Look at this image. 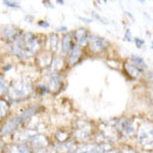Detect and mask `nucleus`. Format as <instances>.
Masks as SVG:
<instances>
[{
    "mask_svg": "<svg viewBox=\"0 0 153 153\" xmlns=\"http://www.w3.org/2000/svg\"><path fill=\"white\" fill-rule=\"evenodd\" d=\"M33 91V85L29 79H21L13 81L7 92L11 100L19 101L29 97Z\"/></svg>",
    "mask_w": 153,
    "mask_h": 153,
    "instance_id": "1",
    "label": "nucleus"
},
{
    "mask_svg": "<svg viewBox=\"0 0 153 153\" xmlns=\"http://www.w3.org/2000/svg\"><path fill=\"white\" fill-rule=\"evenodd\" d=\"M73 136L79 142H86L92 136V125L86 120H76L75 123Z\"/></svg>",
    "mask_w": 153,
    "mask_h": 153,
    "instance_id": "2",
    "label": "nucleus"
},
{
    "mask_svg": "<svg viewBox=\"0 0 153 153\" xmlns=\"http://www.w3.org/2000/svg\"><path fill=\"white\" fill-rule=\"evenodd\" d=\"M138 142L145 148L152 147V126L148 123L143 124L138 131Z\"/></svg>",
    "mask_w": 153,
    "mask_h": 153,
    "instance_id": "3",
    "label": "nucleus"
},
{
    "mask_svg": "<svg viewBox=\"0 0 153 153\" xmlns=\"http://www.w3.org/2000/svg\"><path fill=\"white\" fill-rule=\"evenodd\" d=\"M88 43L90 50L94 53H99L102 50H104L107 46L108 42L104 38H101L96 35H90L88 36Z\"/></svg>",
    "mask_w": 153,
    "mask_h": 153,
    "instance_id": "4",
    "label": "nucleus"
},
{
    "mask_svg": "<svg viewBox=\"0 0 153 153\" xmlns=\"http://www.w3.org/2000/svg\"><path fill=\"white\" fill-rule=\"evenodd\" d=\"M115 128L120 133L125 136H132L135 132V126L133 120H128L126 117L120 118L115 123Z\"/></svg>",
    "mask_w": 153,
    "mask_h": 153,
    "instance_id": "5",
    "label": "nucleus"
},
{
    "mask_svg": "<svg viewBox=\"0 0 153 153\" xmlns=\"http://www.w3.org/2000/svg\"><path fill=\"white\" fill-rule=\"evenodd\" d=\"M29 144L32 148L36 150L45 149L49 146V140L46 136L41 134H36L31 136L29 140Z\"/></svg>",
    "mask_w": 153,
    "mask_h": 153,
    "instance_id": "6",
    "label": "nucleus"
},
{
    "mask_svg": "<svg viewBox=\"0 0 153 153\" xmlns=\"http://www.w3.org/2000/svg\"><path fill=\"white\" fill-rule=\"evenodd\" d=\"M22 120L19 115H16V117H11L10 120H8L6 123H4V125L1 127V130H0V133L2 135H7V134H10L13 131L16 130V128L19 127V125L21 124Z\"/></svg>",
    "mask_w": 153,
    "mask_h": 153,
    "instance_id": "7",
    "label": "nucleus"
},
{
    "mask_svg": "<svg viewBox=\"0 0 153 153\" xmlns=\"http://www.w3.org/2000/svg\"><path fill=\"white\" fill-rule=\"evenodd\" d=\"M0 34L2 37L9 41H13V39L19 35L18 30L13 26H3L0 28Z\"/></svg>",
    "mask_w": 153,
    "mask_h": 153,
    "instance_id": "8",
    "label": "nucleus"
},
{
    "mask_svg": "<svg viewBox=\"0 0 153 153\" xmlns=\"http://www.w3.org/2000/svg\"><path fill=\"white\" fill-rule=\"evenodd\" d=\"M81 54H82V50L79 45H73V47L71 48V50L68 51V63L71 65H75L76 61L79 60V58L81 57Z\"/></svg>",
    "mask_w": 153,
    "mask_h": 153,
    "instance_id": "9",
    "label": "nucleus"
},
{
    "mask_svg": "<svg viewBox=\"0 0 153 153\" xmlns=\"http://www.w3.org/2000/svg\"><path fill=\"white\" fill-rule=\"evenodd\" d=\"M75 41L76 45L84 46L88 41V33L86 29H79L75 32Z\"/></svg>",
    "mask_w": 153,
    "mask_h": 153,
    "instance_id": "10",
    "label": "nucleus"
},
{
    "mask_svg": "<svg viewBox=\"0 0 153 153\" xmlns=\"http://www.w3.org/2000/svg\"><path fill=\"white\" fill-rule=\"evenodd\" d=\"M61 87V80L60 78L56 75V74H53V75L50 76L49 78V83H48V88L51 92H57L59 91V89Z\"/></svg>",
    "mask_w": 153,
    "mask_h": 153,
    "instance_id": "11",
    "label": "nucleus"
},
{
    "mask_svg": "<svg viewBox=\"0 0 153 153\" xmlns=\"http://www.w3.org/2000/svg\"><path fill=\"white\" fill-rule=\"evenodd\" d=\"M56 150L59 153H74L76 150V147L73 142L66 141V142L59 143L57 146H56Z\"/></svg>",
    "mask_w": 153,
    "mask_h": 153,
    "instance_id": "12",
    "label": "nucleus"
},
{
    "mask_svg": "<svg viewBox=\"0 0 153 153\" xmlns=\"http://www.w3.org/2000/svg\"><path fill=\"white\" fill-rule=\"evenodd\" d=\"M6 153H32V152L29 146L22 144V143H19V144H14L9 146L7 148Z\"/></svg>",
    "mask_w": 153,
    "mask_h": 153,
    "instance_id": "13",
    "label": "nucleus"
},
{
    "mask_svg": "<svg viewBox=\"0 0 153 153\" xmlns=\"http://www.w3.org/2000/svg\"><path fill=\"white\" fill-rule=\"evenodd\" d=\"M125 71H126V73L133 79L138 78V76H140V74H141V70H140V68H138L136 65L130 62L125 63Z\"/></svg>",
    "mask_w": 153,
    "mask_h": 153,
    "instance_id": "14",
    "label": "nucleus"
},
{
    "mask_svg": "<svg viewBox=\"0 0 153 153\" xmlns=\"http://www.w3.org/2000/svg\"><path fill=\"white\" fill-rule=\"evenodd\" d=\"M74 153H98V145L85 144L78 147Z\"/></svg>",
    "mask_w": 153,
    "mask_h": 153,
    "instance_id": "15",
    "label": "nucleus"
},
{
    "mask_svg": "<svg viewBox=\"0 0 153 153\" xmlns=\"http://www.w3.org/2000/svg\"><path fill=\"white\" fill-rule=\"evenodd\" d=\"M37 62L41 68H47V66L51 65L52 62V57L49 55V53H42L37 58Z\"/></svg>",
    "mask_w": 153,
    "mask_h": 153,
    "instance_id": "16",
    "label": "nucleus"
},
{
    "mask_svg": "<svg viewBox=\"0 0 153 153\" xmlns=\"http://www.w3.org/2000/svg\"><path fill=\"white\" fill-rule=\"evenodd\" d=\"M73 47V44H71V34H66L65 37L62 38V44H61V49H62V52L66 54L68 53V51L71 50V48Z\"/></svg>",
    "mask_w": 153,
    "mask_h": 153,
    "instance_id": "17",
    "label": "nucleus"
},
{
    "mask_svg": "<svg viewBox=\"0 0 153 153\" xmlns=\"http://www.w3.org/2000/svg\"><path fill=\"white\" fill-rule=\"evenodd\" d=\"M48 47L51 52H55L58 47V36L56 34H50L48 38Z\"/></svg>",
    "mask_w": 153,
    "mask_h": 153,
    "instance_id": "18",
    "label": "nucleus"
},
{
    "mask_svg": "<svg viewBox=\"0 0 153 153\" xmlns=\"http://www.w3.org/2000/svg\"><path fill=\"white\" fill-rule=\"evenodd\" d=\"M38 109H39L38 106H33V107H29L28 109L24 110V111L22 112L21 114H19V117H21L22 122H24V120H26L27 118L31 117L32 115L35 114V113L38 111Z\"/></svg>",
    "mask_w": 153,
    "mask_h": 153,
    "instance_id": "19",
    "label": "nucleus"
},
{
    "mask_svg": "<svg viewBox=\"0 0 153 153\" xmlns=\"http://www.w3.org/2000/svg\"><path fill=\"white\" fill-rule=\"evenodd\" d=\"M9 104L6 100L0 98V120L4 118L9 112Z\"/></svg>",
    "mask_w": 153,
    "mask_h": 153,
    "instance_id": "20",
    "label": "nucleus"
},
{
    "mask_svg": "<svg viewBox=\"0 0 153 153\" xmlns=\"http://www.w3.org/2000/svg\"><path fill=\"white\" fill-rule=\"evenodd\" d=\"M131 59H132V61H133V65H136L138 68H140V70H142V68H147V65H146V63H145V61L143 60V58L140 57L137 54H133V55L131 56Z\"/></svg>",
    "mask_w": 153,
    "mask_h": 153,
    "instance_id": "21",
    "label": "nucleus"
},
{
    "mask_svg": "<svg viewBox=\"0 0 153 153\" xmlns=\"http://www.w3.org/2000/svg\"><path fill=\"white\" fill-rule=\"evenodd\" d=\"M68 136H70V134L65 131H58L57 134H56V139L58 140L59 143L66 142L68 141Z\"/></svg>",
    "mask_w": 153,
    "mask_h": 153,
    "instance_id": "22",
    "label": "nucleus"
},
{
    "mask_svg": "<svg viewBox=\"0 0 153 153\" xmlns=\"http://www.w3.org/2000/svg\"><path fill=\"white\" fill-rule=\"evenodd\" d=\"M53 68V71H58L59 68L62 66V60H61V58H54L52 59V62H51V65Z\"/></svg>",
    "mask_w": 153,
    "mask_h": 153,
    "instance_id": "23",
    "label": "nucleus"
},
{
    "mask_svg": "<svg viewBox=\"0 0 153 153\" xmlns=\"http://www.w3.org/2000/svg\"><path fill=\"white\" fill-rule=\"evenodd\" d=\"M4 5L11 7V8H19V4L16 0H3Z\"/></svg>",
    "mask_w": 153,
    "mask_h": 153,
    "instance_id": "24",
    "label": "nucleus"
},
{
    "mask_svg": "<svg viewBox=\"0 0 153 153\" xmlns=\"http://www.w3.org/2000/svg\"><path fill=\"white\" fill-rule=\"evenodd\" d=\"M8 88H7V84L5 81L3 80H0V96L4 95L7 92Z\"/></svg>",
    "mask_w": 153,
    "mask_h": 153,
    "instance_id": "25",
    "label": "nucleus"
},
{
    "mask_svg": "<svg viewBox=\"0 0 153 153\" xmlns=\"http://www.w3.org/2000/svg\"><path fill=\"white\" fill-rule=\"evenodd\" d=\"M125 39L127 41H132V35H131V31L130 29H127L125 32Z\"/></svg>",
    "mask_w": 153,
    "mask_h": 153,
    "instance_id": "26",
    "label": "nucleus"
},
{
    "mask_svg": "<svg viewBox=\"0 0 153 153\" xmlns=\"http://www.w3.org/2000/svg\"><path fill=\"white\" fill-rule=\"evenodd\" d=\"M120 153H136V152H135V150L131 147H124L122 149V152Z\"/></svg>",
    "mask_w": 153,
    "mask_h": 153,
    "instance_id": "27",
    "label": "nucleus"
},
{
    "mask_svg": "<svg viewBox=\"0 0 153 153\" xmlns=\"http://www.w3.org/2000/svg\"><path fill=\"white\" fill-rule=\"evenodd\" d=\"M135 44H136V46H137L138 48H141L142 45L144 44V41L141 40L140 38H135Z\"/></svg>",
    "mask_w": 153,
    "mask_h": 153,
    "instance_id": "28",
    "label": "nucleus"
},
{
    "mask_svg": "<svg viewBox=\"0 0 153 153\" xmlns=\"http://www.w3.org/2000/svg\"><path fill=\"white\" fill-rule=\"evenodd\" d=\"M38 25L41 27V28H44V29H47V28H49V24L47 23V22H45V21H41V22H39Z\"/></svg>",
    "mask_w": 153,
    "mask_h": 153,
    "instance_id": "29",
    "label": "nucleus"
},
{
    "mask_svg": "<svg viewBox=\"0 0 153 153\" xmlns=\"http://www.w3.org/2000/svg\"><path fill=\"white\" fill-rule=\"evenodd\" d=\"M93 16H94V18L96 19H98L99 22H102L103 24H107V21H106L105 19H103V18H101V16H97L96 13H93Z\"/></svg>",
    "mask_w": 153,
    "mask_h": 153,
    "instance_id": "30",
    "label": "nucleus"
},
{
    "mask_svg": "<svg viewBox=\"0 0 153 153\" xmlns=\"http://www.w3.org/2000/svg\"><path fill=\"white\" fill-rule=\"evenodd\" d=\"M43 4H45L46 7H53L52 3H50L49 0H43Z\"/></svg>",
    "mask_w": 153,
    "mask_h": 153,
    "instance_id": "31",
    "label": "nucleus"
},
{
    "mask_svg": "<svg viewBox=\"0 0 153 153\" xmlns=\"http://www.w3.org/2000/svg\"><path fill=\"white\" fill-rule=\"evenodd\" d=\"M56 31H58V32H65V31H68V28H66V27H59V28L56 29Z\"/></svg>",
    "mask_w": 153,
    "mask_h": 153,
    "instance_id": "32",
    "label": "nucleus"
},
{
    "mask_svg": "<svg viewBox=\"0 0 153 153\" xmlns=\"http://www.w3.org/2000/svg\"><path fill=\"white\" fill-rule=\"evenodd\" d=\"M104 153H120V152H118V151H117V150L113 149V148H111V149L107 150V151H105Z\"/></svg>",
    "mask_w": 153,
    "mask_h": 153,
    "instance_id": "33",
    "label": "nucleus"
},
{
    "mask_svg": "<svg viewBox=\"0 0 153 153\" xmlns=\"http://www.w3.org/2000/svg\"><path fill=\"white\" fill-rule=\"evenodd\" d=\"M80 19L84 22H87V23H91V22H92V19H87V18H80Z\"/></svg>",
    "mask_w": 153,
    "mask_h": 153,
    "instance_id": "34",
    "label": "nucleus"
},
{
    "mask_svg": "<svg viewBox=\"0 0 153 153\" xmlns=\"http://www.w3.org/2000/svg\"><path fill=\"white\" fill-rule=\"evenodd\" d=\"M126 14H127V16H129V18H130L131 19H132V21H133V22H135V19H134V16H132V14H131V13H130V12H126Z\"/></svg>",
    "mask_w": 153,
    "mask_h": 153,
    "instance_id": "35",
    "label": "nucleus"
},
{
    "mask_svg": "<svg viewBox=\"0 0 153 153\" xmlns=\"http://www.w3.org/2000/svg\"><path fill=\"white\" fill-rule=\"evenodd\" d=\"M57 3H60V4H63V0H56Z\"/></svg>",
    "mask_w": 153,
    "mask_h": 153,
    "instance_id": "36",
    "label": "nucleus"
},
{
    "mask_svg": "<svg viewBox=\"0 0 153 153\" xmlns=\"http://www.w3.org/2000/svg\"><path fill=\"white\" fill-rule=\"evenodd\" d=\"M2 151H3V150H2V147L0 146V153H2Z\"/></svg>",
    "mask_w": 153,
    "mask_h": 153,
    "instance_id": "37",
    "label": "nucleus"
},
{
    "mask_svg": "<svg viewBox=\"0 0 153 153\" xmlns=\"http://www.w3.org/2000/svg\"><path fill=\"white\" fill-rule=\"evenodd\" d=\"M139 1H140V2H142V3H144V1H145V0H139Z\"/></svg>",
    "mask_w": 153,
    "mask_h": 153,
    "instance_id": "38",
    "label": "nucleus"
},
{
    "mask_svg": "<svg viewBox=\"0 0 153 153\" xmlns=\"http://www.w3.org/2000/svg\"><path fill=\"white\" fill-rule=\"evenodd\" d=\"M96 1H97V2H98V3H100V2H101V1H100V0H96Z\"/></svg>",
    "mask_w": 153,
    "mask_h": 153,
    "instance_id": "39",
    "label": "nucleus"
},
{
    "mask_svg": "<svg viewBox=\"0 0 153 153\" xmlns=\"http://www.w3.org/2000/svg\"><path fill=\"white\" fill-rule=\"evenodd\" d=\"M103 1H104V2H106V0H103Z\"/></svg>",
    "mask_w": 153,
    "mask_h": 153,
    "instance_id": "40",
    "label": "nucleus"
}]
</instances>
